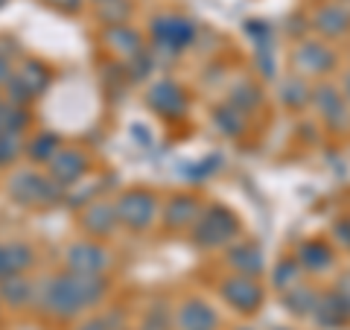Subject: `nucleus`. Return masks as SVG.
Returning <instances> with one entry per match:
<instances>
[{
  "label": "nucleus",
  "mask_w": 350,
  "mask_h": 330,
  "mask_svg": "<svg viewBox=\"0 0 350 330\" xmlns=\"http://www.w3.org/2000/svg\"><path fill=\"white\" fill-rule=\"evenodd\" d=\"M9 79H12V64L6 56H0V85H6Z\"/></svg>",
  "instance_id": "obj_36"
},
{
  "label": "nucleus",
  "mask_w": 350,
  "mask_h": 330,
  "mask_svg": "<svg viewBox=\"0 0 350 330\" xmlns=\"http://www.w3.org/2000/svg\"><path fill=\"white\" fill-rule=\"evenodd\" d=\"M96 12L105 21V27H114V24H126L131 6L129 0H103V3H96Z\"/></svg>",
  "instance_id": "obj_30"
},
{
  "label": "nucleus",
  "mask_w": 350,
  "mask_h": 330,
  "mask_svg": "<svg viewBox=\"0 0 350 330\" xmlns=\"http://www.w3.org/2000/svg\"><path fill=\"white\" fill-rule=\"evenodd\" d=\"M310 318H315V325H321L327 330L345 327V325H350V299H345L338 290L321 292L319 304H315V310H312Z\"/></svg>",
  "instance_id": "obj_13"
},
{
  "label": "nucleus",
  "mask_w": 350,
  "mask_h": 330,
  "mask_svg": "<svg viewBox=\"0 0 350 330\" xmlns=\"http://www.w3.org/2000/svg\"><path fill=\"white\" fill-rule=\"evenodd\" d=\"M312 27L324 38H342L350 32V12L342 3H327L312 18Z\"/></svg>",
  "instance_id": "obj_19"
},
{
  "label": "nucleus",
  "mask_w": 350,
  "mask_h": 330,
  "mask_svg": "<svg viewBox=\"0 0 350 330\" xmlns=\"http://www.w3.org/2000/svg\"><path fill=\"white\" fill-rule=\"evenodd\" d=\"M117 216H120V223H123L126 228L131 231H144L149 228L152 223H155V216H158V199H155V193H149V190H126L123 196L117 199Z\"/></svg>",
  "instance_id": "obj_6"
},
{
  "label": "nucleus",
  "mask_w": 350,
  "mask_h": 330,
  "mask_svg": "<svg viewBox=\"0 0 350 330\" xmlns=\"http://www.w3.org/2000/svg\"><path fill=\"white\" fill-rule=\"evenodd\" d=\"M96 3H103V0H96Z\"/></svg>",
  "instance_id": "obj_41"
},
{
  "label": "nucleus",
  "mask_w": 350,
  "mask_h": 330,
  "mask_svg": "<svg viewBox=\"0 0 350 330\" xmlns=\"http://www.w3.org/2000/svg\"><path fill=\"white\" fill-rule=\"evenodd\" d=\"M62 147H59V138L50 135V131H44V135H38L32 144L27 147V155L36 161V164H50V158L56 155Z\"/></svg>",
  "instance_id": "obj_28"
},
{
  "label": "nucleus",
  "mask_w": 350,
  "mask_h": 330,
  "mask_svg": "<svg viewBox=\"0 0 350 330\" xmlns=\"http://www.w3.org/2000/svg\"><path fill=\"white\" fill-rule=\"evenodd\" d=\"M292 68L298 71V76L310 79V76H327L336 71V53L333 47H327L324 41H301L292 50Z\"/></svg>",
  "instance_id": "obj_8"
},
{
  "label": "nucleus",
  "mask_w": 350,
  "mask_h": 330,
  "mask_svg": "<svg viewBox=\"0 0 350 330\" xmlns=\"http://www.w3.org/2000/svg\"><path fill=\"white\" fill-rule=\"evenodd\" d=\"M32 299H36V287H32V281L24 278V275H6L3 281H0V301L9 304V307H27Z\"/></svg>",
  "instance_id": "obj_21"
},
{
  "label": "nucleus",
  "mask_w": 350,
  "mask_h": 330,
  "mask_svg": "<svg viewBox=\"0 0 350 330\" xmlns=\"http://www.w3.org/2000/svg\"><path fill=\"white\" fill-rule=\"evenodd\" d=\"M312 103H315V108H319L321 120L330 129H345L350 123V103H347L345 91H338V88L319 85L312 91Z\"/></svg>",
  "instance_id": "obj_10"
},
{
  "label": "nucleus",
  "mask_w": 350,
  "mask_h": 330,
  "mask_svg": "<svg viewBox=\"0 0 350 330\" xmlns=\"http://www.w3.org/2000/svg\"><path fill=\"white\" fill-rule=\"evenodd\" d=\"M295 260L301 263L304 272L321 275V272H327V269H333L336 251L327 246L324 240H306V243H301L298 251H295Z\"/></svg>",
  "instance_id": "obj_18"
},
{
  "label": "nucleus",
  "mask_w": 350,
  "mask_h": 330,
  "mask_svg": "<svg viewBox=\"0 0 350 330\" xmlns=\"http://www.w3.org/2000/svg\"><path fill=\"white\" fill-rule=\"evenodd\" d=\"M146 105L161 117H181L187 112V97H184L181 85H175L170 79H161L149 88L146 94Z\"/></svg>",
  "instance_id": "obj_12"
},
{
  "label": "nucleus",
  "mask_w": 350,
  "mask_h": 330,
  "mask_svg": "<svg viewBox=\"0 0 350 330\" xmlns=\"http://www.w3.org/2000/svg\"><path fill=\"white\" fill-rule=\"evenodd\" d=\"M152 41H155V53H170V56H178L184 47H190L193 38H196V24L184 15H172V12H163L152 18Z\"/></svg>",
  "instance_id": "obj_4"
},
{
  "label": "nucleus",
  "mask_w": 350,
  "mask_h": 330,
  "mask_svg": "<svg viewBox=\"0 0 350 330\" xmlns=\"http://www.w3.org/2000/svg\"><path fill=\"white\" fill-rule=\"evenodd\" d=\"M219 295H222V301L231 307L234 313H243V316L257 313L262 299H266L260 281L251 278V275H239V272H234L231 278H225L219 283Z\"/></svg>",
  "instance_id": "obj_5"
},
{
  "label": "nucleus",
  "mask_w": 350,
  "mask_h": 330,
  "mask_svg": "<svg viewBox=\"0 0 350 330\" xmlns=\"http://www.w3.org/2000/svg\"><path fill=\"white\" fill-rule=\"evenodd\" d=\"M47 85H50V71L44 68L41 62H24L12 73V79L6 82V91H9L6 97H9V103L24 105L29 100H36L38 94L47 91Z\"/></svg>",
  "instance_id": "obj_7"
},
{
  "label": "nucleus",
  "mask_w": 350,
  "mask_h": 330,
  "mask_svg": "<svg viewBox=\"0 0 350 330\" xmlns=\"http://www.w3.org/2000/svg\"><path fill=\"white\" fill-rule=\"evenodd\" d=\"M202 202L196 199V196L190 193H178L172 196V199L167 202V207H163V225H167L170 231H178V228H193V223L202 216Z\"/></svg>",
  "instance_id": "obj_16"
},
{
  "label": "nucleus",
  "mask_w": 350,
  "mask_h": 330,
  "mask_svg": "<svg viewBox=\"0 0 350 330\" xmlns=\"http://www.w3.org/2000/svg\"><path fill=\"white\" fill-rule=\"evenodd\" d=\"M172 327H175L172 313H170L163 304H155V307H152V310L146 313L144 327H140V330H172Z\"/></svg>",
  "instance_id": "obj_32"
},
{
  "label": "nucleus",
  "mask_w": 350,
  "mask_h": 330,
  "mask_svg": "<svg viewBox=\"0 0 350 330\" xmlns=\"http://www.w3.org/2000/svg\"><path fill=\"white\" fill-rule=\"evenodd\" d=\"M47 3H50L53 9H59V12H64V15H76V12L82 9L85 0H47Z\"/></svg>",
  "instance_id": "obj_34"
},
{
  "label": "nucleus",
  "mask_w": 350,
  "mask_h": 330,
  "mask_svg": "<svg viewBox=\"0 0 350 330\" xmlns=\"http://www.w3.org/2000/svg\"><path fill=\"white\" fill-rule=\"evenodd\" d=\"M50 175L56 179L62 187H68V184H73V181H79L82 175H85V170H88V158L82 155L79 149H70V147H62L56 155L50 158Z\"/></svg>",
  "instance_id": "obj_17"
},
{
  "label": "nucleus",
  "mask_w": 350,
  "mask_h": 330,
  "mask_svg": "<svg viewBox=\"0 0 350 330\" xmlns=\"http://www.w3.org/2000/svg\"><path fill=\"white\" fill-rule=\"evenodd\" d=\"M9 199H15L18 205L36 207V205H50L56 202L64 187L53 179V175H44L36 170H18L6 184Z\"/></svg>",
  "instance_id": "obj_3"
},
{
  "label": "nucleus",
  "mask_w": 350,
  "mask_h": 330,
  "mask_svg": "<svg viewBox=\"0 0 350 330\" xmlns=\"http://www.w3.org/2000/svg\"><path fill=\"white\" fill-rule=\"evenodd\" d=\"M9 275V260H6V243H0V281Z\"/></svg>",
  "instance_id": "obj_37"
},
{
  "label": "nucleus",
  "mask_w": 350,
  "mask_h": 330,
  "mask_svg": "<svg viewBox=\"0 0 350 330\" xmlns=\"http://www.w3.org/2000/svg\"><path fill=\"white\" fill-rule=\"evenodd\" d=\"M79 223L85 228V234L91 237H108L111 231L120 225V216H117V207L108 205V202H88L79 214Z\"/></svg>",
  "instance_id": "obj_15"
},
{
  "label": "nucleus",
  "mask_w": 350,
  "mask_h": 330,
  "mask_svg": "<svg viewBox=\"0 0 350 330\" xmlns=\"http://www.w3.org/2000/svg\"><path fill=\"white\" fill-rule=\"evenodd\" d=\"M239 234V219L225 205L204 207L202 216L193 223V243L199 249H222Z\"/></svg>",
  "instance_id": "obj_2"
},
{
  "label": "nucleus",
  "mask_w": 350,
  "mask_h": 330,
  "mask_svg": "<svg viewBox=\"0 0 350 330\" xmlns=\"http://www.w3.org/2000/svg\"><path fill=\"white\" fill-rule=\"evenodd\" d=\"M228 266L239 275L257 278V275L266 269V260H262V251L257 243H237V246L228 249Z\"/></svg>",
  "instance_id": "obj_20"
},
{
  "label": "nucleus",
  "mask_w": 350,
  "mask_h": 330,
  "mask_svg": "<svg viewBox=\"0 0 350 330\" xmlns=\"http://www.w3.org/2000/svg\"><path fill=\"white\" fill-rule=\"evenodd\" d=\"M103 41L108 44V50L114 53V56L120 59H137L140 53H144V38H140V32L135 27H129V24H114V27H105L103 29Z\"/></svg>",
  "instance_id": "obj_14"
},
{
  "label": "nucleus",
  "mask_w": 350,
  "mask_h": 330,
  "mask_svg": "<svg viewBox=\"0 0 350 330\" xmlns=\"http://www.w3.org/2000/svg\"><path fill=\"white\" fill-rule=\"evenodd\" d=\"M76 330H111V327H108L105 318H88V322H82Z\"/></svg>",
  "instance_id": "obj_35"
},
{
  "label": "nucleus",
  "mask_w": 350,
  "mask_h": 330,
  "mask_svg": "<svg viewBox=\"0 0 350 330\" xmlns=\"http://www.w3.org/2000/svg\"><path fill=\"white\" fill-rule=\"evenodd\" d=\"M280 100L289 108H304L306 103H312V88L306 85L304 76H292L280 85Z\"/></svg>",
  "instance_id": "obj_24"
},
{
  "label": "nucleus",
  "mask_w": 350,
  "mask_h": 330,
  "mask_svg": "<svg viewBox=\"0 0 350 330\" xmlns=\"http://www.w3.org/2000/svg\"><path fill=\"white\" fill-rule=\"evenodd\" d=\"M213 123H216V129L222 131V135L237 138L239 131L245 129V114L239 112V108H234V105H225V108H216Z\"/></svg>",
  "instance_id": "obj_26"
},
{
  "label": "nucleus",
  "mask_w": 350,
  "mask_h": 330,
  "mask_svg": "<svg viewBox=\"0 0 350 330\" xmlns=\"http://www.w3.org/2000/svg\"><path fill=\"white\" fill-rule=\"evenodd\" d=\"M175 330H219V313L204 299H187L172 313Z\"/></svg>",
  "instance_id": "obj_11"
},
{
  "label": "nucleus",
  "mask_w": 350,
  "mask_h": 330,
  "mask_svg": "<svg viewBox=\"0 0 350 330\" xmlns=\"http://www.w3.org/2000/svg\"><path fill=\"white\" fill-rule=\"evenodd\" d=\"M336 290H338V292H342V295H345V299H350V275H345V278H342V281H338V283H336Z\"/></svg>",
  "instance_id": "obj_38"
},
{
  "label": "nucleus",
  "mask_w": 350,
  "mask_h": 330,
  "mask_svg": "<svg viewBox=\"0 0 350 330\" xmlns=\"http://www.w3.org/2000/svg\"><path fill=\"white\" fill-rule=\"evenodd\" d=\"M333 237H336V243L342 249H350V216H342L333 225Z\"/></svg>",
  "instance_id": "obj_33"
},
{
  "label": "nucleus",
  "mask_w": 350,
  "mask_h": 330,
  "mask_svg": "<svg viewBox=\"0 0 350 330\" xmlns=\"http://www.w3.org/2000/svg\"><path fill=\"white\" fill-rule=\"evenodd\" d=\"M21 152H24V140H21L18 131H0V167L15 164Z\"/></svg>",
  "instance_id": "obj_31"
},
{
  "label": "nucleus",
  "mask_w": 350,
  "mask_h": 330,
  "mask_svg": "<svg viewBox=\"0 0 350 330\" xmlns=\"http://www.w3.org/2000/svg\"><path fill=\"white\" fill-rule=\"evenodd\" d=\"M3 3H6V0H0V6H3Z\"/></svg>",
  "instance_id": "obj_40"
},
{
  "label": "nucleus",
  "mask_w": 350,
  "mask_h": 330,
  "mask_svg": "<svg viewBox=\"0 0 350 330\" xmlns=\"http://www.w3.org/2000/svg\"><path fill=\"white\" fill-rule=\"evenodd\" d=\"M243 330H245V327H243Z\"/></svg>",
  "instance_id": "obj_42"
},
{
  "label": "nucleus",
  "mask_w": 350,
  "mask_h": 330,
  "mask_svg": "<svg viewBox=\"0 0 350 330\" xmlns=\"http://www.w3.org/2000/svg\"><path fill=\"white\" fill-rule=\"evenodd\" d=\"M64 260H68L70 272L79 275H103L111 266V255L94 240H76V243L64 251Z\"/></svg>",
  "instance_id": "obj_9"
},
{
  "label": "nucleus",
  "mask_w": 350,
  "mask_h": 330,
  "mask_svg": "<svg viewBox=\"0 0 350 330\" xmlns=\"http://www.w3.org/2000/svg\"><path fill=\"white\" fill-rule=\"evenodd\" d=\"M345 97H347V103H350V71H347V76H345Z\"/></svg>",
  "instance_id": "obj_39"
},
{
  "label": "nucleus",
  "mask_w": 350,
  "mask_h": 330,
  "mask_svg": "<svg viewBox=\"0 0 350 330\" xmlns=\"http://www.w3.org/2000/svg\"><path fill=\"white\" fill-rule=\"evenodd\" d=\"M27 112L24 105H15V103H0V131H24L27 126Z\"/></svg>",
  "instance_id": "obj_29"
},
{
  "label": "nucleus",
  "mask_w": 350,
  "mask_h": 330,
  "mask_svg": "<svg viewBox=\"0 0 350 330\" xmlns=\"http://www.w3.org/2000/svg\"><path fill=\"white\" fill-rule=\"evenodd\" d=\"M105 292L108 281L103 275H79L68 269L64 275L44 281V287L38 290V307L53 318H76L82 310L100 304Z\"/></svg>",
  "instance_id": "obj_1"
},
{
  "label": "nucleus",
  "mask_w": 350,
  "mask_h": 330,
  "mask_svg": "<svg viewBox=\"0 0 350 330\" xmlns=\"http://www.w3.org/2000/svg\"><path fill=\"white\" fill-rule=\"evenodd\" d=\"M301 263L295 260V257H280L275 266H271V287H275L280 295L292 290L295 283H301Z\"/></svg>",
  "instance_id": "obj_23"
},
{
  "label": "nucleus",
  "mask_w": 350,
  "mask_h": 330,
  "mask_svg": "<svg viewBox=\"0 0 350 330\" xmlns=\"http://www.w3.org/2000/svg\"><path fill=\"white\" fill-rule=\"evenodd\" d=\"M260 88H254L251 82H239L234 91H231V97H228V105H234V108H239L243 114H248V112H254V108L260 105Z\"/></svg>",
  "instance_id": "obj_27"
},
{
  "label": "nucleus",
  "mask_w": 350,
  "mask_h": 330,
  "mask_svg": "<svg viewBox=\"0 0 350 330\" xmlns=\"http://www.w3.org/2000/svg\"><path fill=\"white\" fill-rule=\"evenodd\" d=\"M6 260H9V275H24L36 263V251L24 240H12V243H6Z\"/></svg>",
  "instance_id": "obj_25"
},
{
  "label": "nucleus",
  "mask_w": 350,
  "mask_h": 330,
  "mask_svg": "<svg viewBox=\"0 0 350 330\" xmlns=\"http://www.w3.org/2000/svg\"><path fill=\"white\" fill-rule=\"evenodd\" d=\"M319 295L312 287H306V283H295L292 290L283 292V307H286V313L292 316H312L315 304H319Z\"/></svg>",
  "instance_id": "obj_22"
}]
</instances>
